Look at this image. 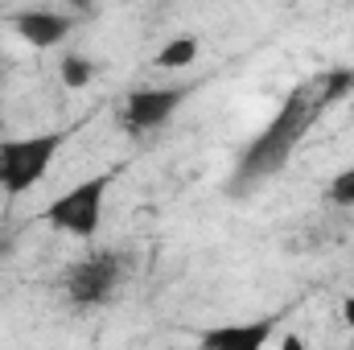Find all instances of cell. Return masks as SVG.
Returning <instances> with one entry per match:
<instances>
[{
  "label": "cell",
  "instance_id": "1",
  "mask_svg": "<svg viewBox=\"0 0 354 350\" xmlns=\"http://www.w3.org/2000/svg\"><path fill=\"white\" fill-rule=\"evenodd\" d=\"M354 91V71H330V75H317V79H305L284 95L280 111L264 124V132L239 153L235 161V177H231V190H252L268 177H276L297 153V145L309 136V128L346 95Z\"/></svg>",
  "mask_w": 354,
  "mask_h": 350
},
{
  "label": "cell",
  "instance_id": "2",
  "mask_svg": "<svg viewBox=\"0 0 354 350\" xmlns=\"http://www.w3.org/2000/svg\"><path fill=\"white\" fill-rule=\"evenodd\" d=\"M66 145V132L54 128V132H37V136H12V140H0V190L4 194H29L46 169L54 165L58 149Z\"/></svg>",
  "mask_w": 354,
  "mask_h": 350
},
{
  "label": "cell",
  "instance_id": "3",
  "mask_svg": "<svg viewBox=\"0 0 354 350\" xmlns=\"http://www.w3.org/2000/svg\"><path fill=\"white\" fill-rule=\"evenodd\" d=\"M115 181V169H103V174L87 177L71 190H62L46 210H41V223H50L54 231L62 235H75V239H91L103 223V202H107V190Z\"/></svg>",
  "mask_w": 354,
  "mask_h": 350
},
{
  "label": "cell",
  "instance_id": "4",
  "mask_svg": "<svg viewBox=\"0 0 354 350\" xmlns=\"http://www.w3.org/2000/svg\"><path fill=\"white\" fill-rule=\"evenodd\" d=\"M120 280H124V260L115 252H91L66 268V297L79 309L107 305L111 293L120 288Z\"/></svg>",
  "mask_w": 354,
  "mask_h": 350
},
{
  "label": "cell",
  "instance_id": "5",
  "mask_svg": "<svg viewBox=\"0 0 354 350\" xmlns=\"http://www.w3.org/2000/svg\"><path fill=\"white\" fill-rule=\"evenodd\" d=\"M189 95V87H140L128 95L124 103V128L128 132H153L161 124H169L181 99Z\"/></svg>",
  "mask_w": 354,
  "mask_h": 350
},
{
  "label": "cell",
  "instance_id": "6",
  "mask_svg": "<svg viewBox=\"0 0 354 350\" xmlns=\"http://www.w3.org/2000/svg\"><path fill=\"white\" fill-rule=\"evenodd\" d=\"M71 29H75V21L66 12H54V8H21V12H12V33L33 50L62 46Z\"/></svg>",
  "mask_w": 354,
  "mask_h": 350
},
{
  "label": "cell",
  "instance_id": "7",
  "mask_svg": "<svg viewBox=\"0 0 354 350\" xmlns=\"http://www.w3.org/2000/svg\"><path fill=\"white\" fill-rule=\"evenodd\" d=\"M272 338V322H231V326H214V330H202L198 347L202 350H264Z\"/></svg>",
  "mask_w": 354,
  "mask_h": 350
},
{
  "label": "cell",
  "instance_id": "8",
  "mask_svg": "<svg viewBox=\"0 0 354 350\" xmlns=\"http://www.w3.org/2000/svg\"><path fill=\"white\" fill-rule=\"evenodd\" d=\"M194 58H198V37L181 33V37H174V42H165V46H161L157 66H161V71H177V66H189Z\"/></svg>",
  "mask_w": 354,
  "mask_h": 350
},
{
  "label": "cell",
  "instance_id": "9",
  "mask_svg": "<svg viewBox=\"0 0 354 350\" xmlns=\"http://www.w3.org/2000/svg\"><path fill=\"white\" fill-rule=\"evenodd\" d=\"M58 75H62V83L71 91H83V87H91V79H95V62H91L87 54H66V58L58 62Z\"/></svg>",
  "mask_w": 354,
  "mask_h": 350
},
{
  "label": "cell",
  "instance_id": "10",
  "mask_svg": "<svg viewBox=\"0 0 354 350\" xmlns=\"http://www.w3.org/2000/svg\"><path fill=\"white\" fill-rule=\"evenodd\" d=\"M326 198H330L334 206H342V210H354V165H351V169H342V174L330 181Z\"/></svg>",
  "mask_w": 354,
  "mask_h": 350
},
{
  "label": "cell",
  "instance_id": "11",
  "mask_svg": "<svg viewBox=\"0 0 354 350\" xmlns=\"http://www.w3.org/2000/svg\"><path fill=\"white\" fill-rule=\"evenodd\" d=\"M342 322H346V330H351V338H354V293L342 297Z\"/></svg>",
  "mask_w": 354,
  "mask_h": 350
},
{
  "label": "cell",
  "instance_id": "12",
  "mask_svg": "<svg viewBox=\"0 0 354 350\" xmlns=\"http://www.w3.org/2000/svg\"><path fill=\"white\" fill-rule=\"evenodd\" d=\"M276 350H309V347L301 342V334H292V330H288V334L280 338V347H276Z\"/></svg>",
  "mask_w": 354,
  "mask_h": 350
}]
</instances>
